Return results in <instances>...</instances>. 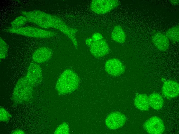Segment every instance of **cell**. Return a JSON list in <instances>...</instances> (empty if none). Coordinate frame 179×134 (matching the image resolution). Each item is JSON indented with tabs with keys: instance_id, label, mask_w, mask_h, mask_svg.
<instances>
[{
	"instance_id": "6da1fadb",
	"label": "cell",
	"mask_w": 179,
	"mask_h": 134,
	"mask_svg": "<svg viewBox=\"0 0 179 134\" xmlns=\"http://www.w3.org/2000/svg\"><path fill=\"white\" fill-rule=\"evenodd\" d=\"M42 70L37 64H29L26 75L16 83L13 92L12 98L15 104L28 102L32 96L33 88L42 80Z\"/></svg>"
},
{
	"instance_id": "2e32d148",
	"label": "cell",
	"mask_w": 179,
	"mask_h": 134,
	"mask_svg": "<svg viewBox=\"0 0 179 134\" xmlns=\"http://www.w3.org/2000/svg\"><path fill=\"white\" fill-rule=\"evenodd\" d=\"M177 26L168 29L166 33V36L169 39L175 42L179 41V28Z\"/></svg>"
},
{
	"instance_id": "5bb4252c",
	"label": "cell",
	"mask_w": 179,
	"mask_h": 134,
	"mask_svg": "<svg viewBox=\"0 0 179 134\" xmlns=\"http://www.w3.org/2000/svg\"><path fill=\"white\" fill-rule=\"evenodd\" d=\"M111 37L114 40L119 43H124L126 38V36L124 31L119 26H115L114 27Z\"/></svg>"
},
{
	"instance_id": "44dd1931",
	"label": "cell",
	"mask_w": 179,
	"mask_h": 134,
	"mask_svg": "<svg viewBox=\"0 0 179 134\" xmlns=\"http://www.w3.org/2000/svg\"><path fill=\"white\" fill-rule=\"evenodd\" d=\"M24 132L23 131L19 130H17L14 131L12 134H24Z\"/></svg>"
},
{
	"instance_id": "ac0fdd59",
	"label": "cell",
	"mask_w": 179,
	"mask_h": 134,
	"mask_svg": "<svg viewBox=\"0 0 179 134\" xmlns=\"http://www.w3.org/2000/svg\"><path fill=\"white\" fill-rule=\"evenodd\" d=\"M0 59H5L7 53V47L6 42L0 37Z\"/></svg>"
},
{
	"instance_id": "3957f363",
	"label": "cell",
	"mask_w": 179,
	"mask_h": 134,
	"mask_svg": "<svg viewBox=\"0 0 179 134\" xmlns=\"http://www.w3.org/2000/svg\"><path fill=\"white\" fill-rule=\"evenodd\" d=\"M79 79L77 74L73 70L66 69L60 76L56 83V88L61 95L72 92L78 88Z\"/></svg>"
},
{
	"instance_id": "e0dca14e",
	"label": "cell",
	"mask_w": 179,
	"mask_h": 134,
	"mask_svg": "<svg viewBox=\"0 0 179 134\" xmlns=\"http://www.w3.org/2000/svg\"><path fill=\"white\" fill-rule=\"evenodd\" d=\"M27 21V18L23 15L17 17L11 23L12 27L18 28L21 27Z\"/></svg>"
},
{
	"instance_id": "4fadbf2b",
	"label": "cell",
	"mask_w": 179,
	"mask_h": 134,
	"mask_svg": "<svg viewBox=\"0 0 179 134\" xmlns=\"http://www.w3.org/2000/svg\"><path fill=\"white\" fill-rule=\"evenodd\" d=\"M134 102L136 107L140 110H147L149 107V98L144 94L137 95L135 98Z\"/></svg>"
},
{
	"instance_id": "ffe728a7",
	"label": "cell",
	"mask_w": 179,
	"mask_h": 134,
	"mask_svg": "<svg viewBox=\"0 0 179 134\" xmlns=\"http://www.w3.org/2000/svg\"><path fill=\"white\" fill-rule=\"evenodd\" d=\"M0 121H8L11 116L10 114L4 109L0 107Z\"/></svg>"
},
{
	"instance_id": "9c48e42d",
	"label": "cell",
	"mask_w": 179,
	"mask_h": 134,
	"mask_svg": "<svg viewBox=\"0 0 179 134\" xmlns=\"http://www.w3.org/2000/svg\"><path fill=\"white\" fill-rule=\"evenodd\" d=\"M105 69L107 73L114 76L120 75L124 71L125 67L118 59L112 58L108 60L105 64Z\"/></svg>"
},
{
	"instance_id": "7c38bea8",
	"label": "cell",
	"mask_w": 179,
	"mask_h": 134,
	"mask_svg": "<svg viewBox=\"0 0 179 134\" xmlns=\"http://www.w3.org/2000/svg\"><path fill=\"white\" fill-rule=\"evenodd\" d=\"M152 40L156 47L159 50L165 51L169 45L168 39L165 34L160 32L155 33L152 36Z\"/></svg>"
},
{
	"instance_id": "7a4b0ae2",
	"label": "cell",
	"mask_w": 179,
	"mask_h": 134,
	"mask_svg": "<svg viewBox=\"0 0 179 134\" xmlns=\"http://www.w3.org/2000/svg\"><path fill=\"white\" fill-rule=\"evenodd\" d=\"M21 13L26 17L27 21L46 29L53 28L63 32L67 24L59 18L39 10L21 11Z\"/></svg>"
},
{
	"instance_id": "8992f818",
	"label": "cell",
	"mask_w": 179,
	"mask_h": 134,
	"mask_svg": "<svg viewBox=\"0 0 179 134\" xmlns=\"http://www.w3.org/2000/svg\"><path fill=\"white\" fill-rule=\"evenodd\" d=\"M90 46L91 53L96 58L104 56L109 51V46L103 37L98 40L92 41Z\"/></svg>"
},
{
	"instance_id": "5b68a950",
	"label": "cell",
	"mask_w": 179,
	"mask_h": 134,
	"mask_svg": "<svg viewBox=\"0 0 179 134\" xmlns=\"http://www.w3.org/2000/svg\"><path fill=\"white\" fill-rule=\"evenodd\" d=\"M119 3L117 0H93L91 3L90 8L96 13L104 14L117 7Z\"/></svg>"
},
{
	"instance_id": "8fae6325",
	"label": "cell",
	"mask_w": 179,
	"mask_h": 134,
	"mask_svg": "<svg viewBox=\"0 0 179 134\" xmlns=\"http://www.w3.org/2000/svg\"><path fill=\"white\" fill-rule=\"evenodd\" d=\"M179 87L178 83L173 80L165 81L162 88V92L164 95L168 98L177 96L179 94Z\"/></svg>"
},
{
	"instance_id": "52a82bcc",
	"label": "cell",
	"mask_w": 179,
	"mask_h": 134,
	"mask_svg": "<svg viewBox=\"0 0 179 134\" xmlns=\"http://www.w3.org/2000/svg\"><path fill=\"white\" fill-rule=\"evenodd\" d=\"M147 132L150 134H159L164 131V123L159 118L155 116L148 120L144 125Z\"/></svg>"
},
{
	"instance_id": "30bf717a",
	"label": "cell",
	"mask_w": 179,
	"mask_h": 134,
	"mask_svg": "<svg viewBox=\"0 0 179 134\" xmlns=\"http://www.w3.org/2000/svg\"><path fill=\"white\" fill-rule=\"evenodd\" d=\"M53 54L52 50L49 48L43 47L37 49L33 53L32 59L35 62L41 63L49 60Z\"/></svg>"
},
{
	"instance_id": "d6986e66",
	"label": "cell",
	"mask_w": 179,
	"mask_h": 134,
	"mask_svg": "<svg viewBox=\"0 0 179 134\" xmlns=\"http://www.w3.org/2000/svg\"><path fill=\"white\" fill-rule=\"evenodd\" d=\"M69 132V128L67 123H64L58 127L56 130L55 134H68Z\"/></svg>"
},
{
	"instance_id": "277c9868",
	"label": "cell",
	"mask_w": 179,
	"mask_h": 134,
	"mask_svg": "<svg viewBox=\"0 0 179 134\" xmlns=\"http://www.w3.org/2000/svg\"><path fill=\"white\" fill-rule=\"evenodd\" d=\"M4 30L10 33L35 38H49L55 36L56 34L52 31L30 26L18 28L12 27Z\"/></svg>"
},
{
	"instance_id": "9a60e30c",
	"label": "cell",
	"mask_w": 179,
	"mask_h": 134,
	"mask_svg": "<svg viewBox=\"0 0 179 134\" xmlns=\"http://www.w3.org/2000/svg\"><path fill=\"white\" fill-rule=\"evenodd\" d=\"M148 98L149 104L154 109L159 110L163 107V100L159 94L154 93L151 94Z\"/></svg>"
},
{
	"instance_id": "7402d4cb",
	"label": "cell",
	"mask_w": 179,
	"mask_h": 134,
	"mask_svg": "<svg viewBox=\"0 0 179 134\" xmlns=\"http://www.w3.org/2000/svg\"><path fill=\"white\" fill-rule=\"evenodd\" d=\"M170 2L174 5H176L179 3V0H170Z\"/></svg>"
},
{
	"instance_id": "ba28073f",
	"label": "cell",
	"mask_w": 179,
	"mask_h": 134,
	"mask_svg": "<svg viewBox=\"0 0 179 134\" xmlns=\"http://www.w3.org/2000/svg\"><path fill=\"white\" fill-rule=\"evenodd\" d=\"M126 121L125 116L118 112L110 113L107 117L105 123L107 127L111 129H118L122 127Z\"/></svg>"
}]
</instances>
